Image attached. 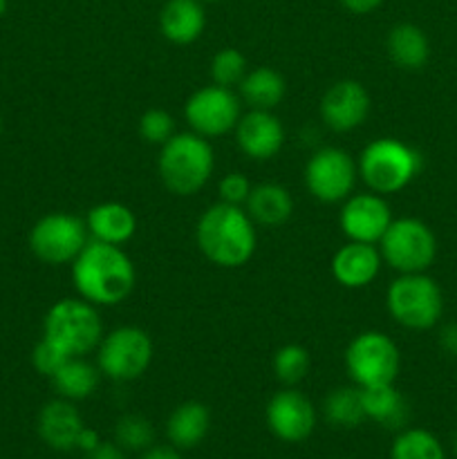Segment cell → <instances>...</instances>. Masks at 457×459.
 Instances as JSON below:
<instances>
[{
	"mask_svg": "<svg viewBox=\"0 0 457 459\" xmlns=\"http://www.w3.org/2000/svg\"><path fill=\"white\" fill-rule=\"evenodd\" d=\"M72 281L81 299L97 307H112L133 294L137 273L121 247L90 240L72 263Z\"/></svg>",
	"mask_w": 457,
	"mask_h": 459,
	"instance_id": "obj_1",
	"label": "cell"
},
{
	"mask_svg": "<svg viewBox=\"0 0 457 459\" xmlns=\"http://www.w3.org/2000/svg\"><path fill=\"white\" fill-rule=\"evenodd\" d=\"M195 242L206 260L222 269H237L249 263L258 245L255 222L242 206L218 202L197 220Z\"/></svg>",
	"mask_w": 457,
	"mask_h": 459,
	"instance_id": "obj_2",
	"label": "cell"
},
{
	"mask_svg": "<svg viewBox=\"0 0 457 459\" xmlns=\"http://www.w3.org/2000/svg\"><path fill=\"white\" fill-rule=\"evenodd\" d=\"M160 148L157 170L170 193L188 197L206 186L215 169V155L209 139L195 133H175Z\"/></svg>",
	"mask_w": 457,
	"mask_h": 459,
	"instance_id": "obj_3",
	"label": "cell"
},
{
	"mask_svg": "<svg viewBox=\"0 0 457 459\" xmlns=\"http://www.w3.org/2000/svg\"><path fill=\"white\" fill-rule=\"evenodd\" d=\"M357 169L372 193L392 195L417 178L421 155L399 139L381 137L363 148Z\"/></svg>",
	"mask_w": 457,
	"mask_h": 459,
	"instance_id": "obj_4",
	"label": "cell"
},
{
	"mask_svg": "<svg viewBox=\"0 0 457 459\" xmlns=\"http://www.w3.org/2000/svg\"><path fill=\"white\" fill-rule=\"evenodd\" d=\"M43 339L52 341L70 357H85L99 348L103 323L97 305L79 299H61L49 307L43 321Z\"/></svg>",
	"mask_w": 457,
	"mask_h": 459,
	"instance_id": "obj_5",
	"label": "cell"
},
{
	"mask_svg": "<svg viewBox=\"0 0 457 459\" xmlns=\"http://www.w3.org/2000/svg\"><path fill=\"white\" fill-rule=\"evenodd\" d=\"M385 307L394 323L406 330L424 332L439 323L444 294L437 282L424 273H399L385 291Z\"/></svg>",
	"mask_w": 457,
	"mask_h": 459,
	"instance_id": "obj_6",
	"label": "cell"
},
{
	"mask_svg": "<svg viewBox=\"0 0 457 459\" xmlns=\"http://www.w3.org/2000/svg\"><path fill=\"white\" fill-rule=\"evenodd\" d=\"M345 368L358 388L394 384L401 368L397 343L384 332H361L345 350Z\"/></svg>",
	"mask_w": 457,
	"mask_h": 459,
	"instance_id": "obj_7",
	"label": "cell"
},
{
	"mask_svg": "<svg viewBox=\"0 0 457 459\" xmlns=\"http://www.w3.org/2000/svg\"><path fill=\"white\" fill-rule=\"evenodd\" d=\"M381 258L399 273H424L437 255L433 229L417 218L392 220L379 240Z\"/></svg>",
	"mask_w": 457,
	"mask_h": 459,
	"instance_id": "obj_8",
	"label": "cell"
},
{
	"mask_svg": "<svg viewBox=\"0 0 457 459\" xmlns=\"http://www.w3.org/2000/svg\"><path fill=\"white\" fill-rule=\"evenodd\" d=\"M152 361V339L142 327H116L101 339L97 348V366L112 381H134Z\"/></svg>",
	"mask_w": 457,
	"mask_h": 459,
	"instance_id": "obj_9",
	"label": "cell"
},
{
	"mask_svg": "<svg viewBox=\"0 0 457 459\" xmlns=\"http://www.w3.org/2000/svg\"><path fill=\"white\" fill-rule=\"evenodd\" d=\"M90 242L85 220L70 213L43 215L30 231V249L40 263L67 264Z\"/></svg>",
	"mask_w": 457,
	"mask_h": 459,
	"instance_id": "obj_10",
	"label": "cell"
},
{
	"mask_svg": "<svg viewBox=\"0 0 457 459\" xmlns=\"http://www.w3.org/2000/svg\"><path fill=\"white\" fill-rule=\"evenodd\" d=\"M242 101L231 88L222 85H204L186 99L184 119L191 133L200 137H222L236 130L242 117Z\"/></svg>",
	"mask_w": 457,
	"mask_h": 459,
	"instance_id": "obj_11",
	"label": "cell"
},
{
	"mask_svg": "<svg viewBox=\"0 0 457 459\" xmlns=\"http://www.w3.org/2000/svg\"><path fill=\"white\" fill-rule=\"evenodd\" d=\"M357 178V161L343 148H321L309 157L305 166V186L312 193V197L325 204L348 200L352 195Z\"/></svg>",
	"mask_w": 457,
	"mask_h": 459,
	"instance_id": "obj_12",
	"label": "cell"
},
{
	"mask_svg": "<svg viewBox=\"0 0 457 459\" xmlns=\"http://www.w3.org/2000/svg\"><path fill=\"white\" fill-rule=\"evenodd\" d=\"M269 430L276 439L287 444H300L316 429V408L300 390L285 388L273 394L264 411Z\"/></svg>",
	"mask_w": 457,
	"mask_h": 459,
	"instance_id": "obj_13",
	"label": "cell"
},
{
	"mask_svg": "<svg viewBox=\"0 0 457 459\" xmlns=\"http://www.w3.org/2000/svg\"><path fill=\"white\" fill-rule=\"evenodd\" d=\"M392 211L379 193H354L343 202L339 224L345 238L352 242L376 245L392 222Z\"/></svg>",
	"mask_w": 457,
	"mask_h": 459,
	"instance_id": "obj_14",
	"label": "cell"
},
{
	"mask_svg": "<svg viewBox=\"0 0 457 459\" xmlns=\"http://www.w3.org/2000/svg\"><path fill=\"white\" fill-rule=\"evenodd\" d=\"M370 94L358 81L345 79L332 85L321 99V117L327 128L336 133H349V130L363 126L370 115Z\"/></svg>",
	"mask_w": 457,
	"mask_h": 459,
	"instance_id": "obj_15",
	"label": "cell"
},
{
	"mask_svg": "<svg viewBox=\"0 0 457 459\" xmlns=\"http://www.w3.org/2000/svg\"><path fill=\"white\" fill-rule=\"evenodd\" d=\"M237 148L254 161H267L285 146V128L272 110H249L236 126Z\"/></svg>",
	"mask_w": 457,
	"mask_h": 459,
	"instance_id": "obj_16",
	"label": "cell"
},
{
	"mask_svg": "<svg viewBox=\"0 0 457 459\" xmlns=\"http://www.w3.org/2000/svg\"><path fill=\"white\" fill-rule=\"evenodd\" d=\"M381 264H384V258H381L379 247L348 240V245L341 247L332 258V276L348 290H363L376 281Z\"/></svg>",
	"mask_w": 457,
	"mask_h": 459,
	"instance_id": "obj_17",
	"label": "cell"
},
{
	"mask_svg": "<svg viewBox=\"0 0 457 459\" xmlns=\"http://www.w3.org/2000/svg\"><path fill=\"white\" fill-rule=\"evenodd\" d=\"M83 429V420H81L74 402H67V399L58 397L45 403L39 415L40 439L54 451H74Z\"/></svg>",
	"mask_w": 457,
	"mask_h": 459,
	"instance_id": "obj_18",
	"label": "cell"
},
{
	"mask_svg": "<svg viewBox=\"0 0 457 459\" xmlns=\"http://www.w3.org/2000/svg\"><path fill=\"white\" fill-rule=\"evenodd\" d=\"M206 27L202 0H166L160 12V30L173 45H191Z\"/></svg>",
	"mask_w": 457,
	"mask_h": 459,
	"instance_id": "obj_19",
	"label": "cell"
},
{
	"mask_svg": "<svg viewBox=\"0 0 457 459\" xmlns=\"http://www.w3.org/2000/svg\"><path fill=\"white\" fill-rule=\"evenodd\" d=\"M85 227L92 240L121 247L137 231V218L121 202H103L88 211Z\"/></svg>",
	"mask_w": 457,
	"mask_h": 459,
	"instance_id": "obj_20",
	"label": "cell"
},
{
	"mask_svg": "<svg viewBox=\"0 0 457 459\" xmlns=\"http://www.w3.org/2000/svg\"><path fill=\"white\" fill-rule=\"evenodd\" d=\"M211 430V412L200 402H184L166 421V437L177 451L195 448Z\"/></svg>",
	"mask_w": 457,
	"mask_h": 459,
	"instance_id": "obj_21",
	"label": "cell"
},
{
	"mask_svg": "<svg viewBox=\"0 0 457 459\" xmlns=\"http://www.w3.org/2000/svg\"><path fill=\"white\" fill-rule=\"evenodd\" d=\"M245 211L249 218L260 227H280L291 218L294 211V200H291L289 191L280 184H258L251 188L249 200H246Z\"/></svg>",
	"mask_w": 457,
	"mask_h": 459,
	"instance_id": "obj_22",
	"label": "cell"
},
{
	"mask_svg": "<svg viewBox=\"0 0 457 459\" xmlns=\"http://www.w3.org/2000/svg\"><path fill=\"white\" fill-rule=\"evenodd\" d=\"M390 58L403 70H421L430 58L428 36L415 22H399L385 40Z\"/></svg>",
	"mask_w": 457,
	"mask_h": 459,
	"instance_id": "obj_23",
	"label": "cell"
},
{
	"mask_svg": "<svg viewBox=\"0 0 457 459\" xmlns=\"http://www.w3.org/2000/svg\"><path fill=\"white\" fill-rule=\"evenodd\" d=\"M237 90V97L249 106V110H273L285 99L287 85L280 72L273 67H255L246 72Z\"/></svg>",
	"mask_w": 457,
	"mask_h": 459,
	"instance_id": "obj_24",
	"label": "cell"
},
{
	"mask_svg": "<svg viewBox=\"0 0 457 459\" xmlns=\"http://www.w3.org/2000/svg\"><path fill=\"white\" fill-rule=\"evenodd\" d=\"M361 397L363 408H366V420H372L375 424L392 430L406 426V399H403V394L394 388V384L361 388Z\"/></svg>",
	"mask_w": 457,
	"mask_h": 459,
	"instance_id": "obj_25",
	"label": "cell"
},
{
	"mask_svg": "<svg viewBox=\"0 0 457 459\" xmlns=\"http://www.w3.org/2000/svg\"><path fill=\"white\" fill-rule=\"evenodd\" d=\"M99 379H101L99 366H92L83 357H70L52 377V384L61 399L81 402L97 393Z\"/></svg>",
	"mask_w": 457,
	"mask_h": 459,
	"instance_id": "obj_26",
	"label": "cell"
},
{
	"mask_svg": "<svg viewBox=\"0 0 457 459\" xmlns=\"http://www.w3.org/2000/svg\"><path fill=\"white\" fill-rule=\"evenodd\" d=\"M323 415L332 426L339 429H357L366 421V408H363L361 388L358 385H345V388L332 390L323 403Z\"/></svg>",
	"mask_w": 457,
	"mask_h": 459,
	"instance_id": "obj_27",
	"label": "cell"
},
{
	"mask_svg": "<svg viewBox=\"0 0 457 459\" xmlns=\"http://www.w3.org/2000/svg\"><path fill=\"white\" fill-rule=\"evenodd\" d=\"M390 459H448L442 442L426 429H403L390 446Z\"/></svg>",
	"mask_w": 457,
	"mask_h": 459,
	"instance_id": "obj_28",
	"label": "cell"
},
{
	"mask_svg": "<svg viewBox=\"0 0 457 459\" xmlns=\"http://www.w3.org/2000/svg\"><path fill=\"white\" fill-rule=\"evenodd\" d=\"M115 444L125 453H143L155 446V429L143 415H124L115 424Z\"/></svg>",
	"mask_w": 457,
	"mask_h": 459,
	"instance_id": "obj_29",
	"label": "cell"
},
{
	"mask_svg": "<svg viewBox=\"0 0 457 459\" xmlns=\"http://www.w3.org/2000/svg\"><path fill=\"white\" fill-rule=\"evenodd\" d=\"M309 352L300 345H282L273 357V375L287 388H294L307 377Z\"/></svg>",
	"mask_w": 457,
	"mask_h": 459,
	"instance_id": "obj_30",
	"label": "cell"
},
{
	"mask_svg": "<svg viewBox=\"0 0 457 459\" xmlns=\"http://www.w3.org/2000/svg\"><path fill=\"white\" fill-rule=\"evenodd\" d=\"M246 72V56L236 48L220 49L211 61V79L222 88H237Z\"/></svg>",
	"mask_w": 457,
	"mask_h": 459,
	"instance_id": "obj_31",
	"label": "cell"
},
{
	"mask_svg": "<svg viewBox=\"0 0 457 459\" xmlns=\"http://www.w3.org/2000/svg\"><path fill=\"white\" fill-rule=\"evenodd\" d=\"M139 133L152 146H164L175 134V119L161 108L146 110L139 119Z\"/></svg>",
	"mask_w": 457,
	"mask_h": 459,
	"instance_id": "obj_32",
	"label": "cell"
},
{
	"mask_svg": "<svg viewBox=\"0 0 457 459\" xmlns=\"http://www.w3.org/2000/svg\"><path fill=\"white\" fill-rule=\"evenodd\" d=\"M67 359H70V354L63 352L56 343H52V341L47 339H40L39 343H36L34 352H31V363H34L36 372H40L43 377H49V379L56 375L58 368H61Z\"/></svg>",
	"mask_w": 457,
	"mask_h": 459,
	"instance_id": "obj_33",
	"label": "cell"
},
{
	"mask_svg": "<svg viewBox=\"0 0 457 459\" xmlns=\"http://www.w3.org/2000/svg\"><path fill=\"white\" fill-rule=\"evenodd\" d=\"M251 188L254 186H251L249 179H246L242 173L224 175L218 184L220 202H224V204H233V206H245L246 200H249Z\"/></svg>",
	"mask_w": 457,
	"mask_h": 459,
	"instance_id": "obj_34",
	"label": "cell"
},
{
	"mask_svg": "<svg viewBox=\"0 0 457 459\" xmlns=\"http://www.w3.org/2000/svg\"><path fill=\"white\" fill-rule=\"evenodd\" d=\"M85 459H125V451L115 442H99L92 451L85 453Z\"/></svg>",
	"mask_w": 457,
	"mask_h": 459,
	"instance_id": "obj_35",
	"label": "cell"
},
{
	"mask_svg": "<svg viewBox=\"0 0 457 459\" xmlns=\"http://www.w3.org/2000/svg\"><path fill=\"white\" fill-rule=\"evenodd\" d=\"M439 348L448 354V357L457 359V321L446 323L439 332Z\"/></svg>",
	"mask_w": 457,
	"mask_h": 459,
	"instance_id": "obj_36",
	"label": "cell"
},
{
	"mask_svg": "<svg viewBox=\"0 0 457 459\" xmlns=\"http://www.w3.org/2000/svg\"><path fill=\"white\" fill-rule=\"evenodd\" d=\"M343 7L352 13H370L375 12L376 7H381L384 0H341Z\"/></svg>",
	"mask_w": 457,
	"mask_h": 459,
	"instance_id": "obj_37",
	"label": "cell"
},
{
	"mask_svg": "<svg viewBox=\"0 0 457 459\" xmlns=\"http://www.w3.org/2000/svg\"><path fill=\"white\" fill-rule=\"evenodd\" d=\"M139 459H182V455L175 446H151Z\"/></svg>",
	"mask_w": 457,
	"mask_h": 459,
	"instance_id": "obj_38",
	"label": "cell"
},
{
	"mask_svg": "<svg viewBox=\"0 0 457 459\" xmlns=\"http://www.w3.org/2000/svg\"><path fill=\"white\" fill-rule=\"evenodd\" d=\"M99 442H101V439H99L97 430H92V429H88V426H85L83 433H81V437H79V444H76V448H79V451H83V453H90L94 446H97Z\"/></svg>",
	"mask_w": 457,
	"mask_h": 459,
	"instance_id": "obj_39",
	"label": "cell"
},
{
	"mask_svg": "<svg viewBox=\"0 0 457 459\" xmlns=\"http://www.w3.org/2000/svg\"><path fill=\"white\" fill-rule=\"evenodd\" d=\"M4 12H7V0H0V18L4 16Z\"/></svg>",
	"mask_w": 457,
	"mask_h": 459,
	"instance_id": "obj_40",
	"label": "cell"
},
{
	"mask_svg": "<svg viewBox=\"0 0 457 459\" xmlns=\"http://www.w3.org/2000/svg\"><path fill=\"white\" fill-rule=\"evenodd\" d=\"M202 3H222V0H202Z\"/></svg>",
	"mask_w": 457,
	"mask_h": 459,
	"instance_id": "obj_41",
	"label": "cell"
},
{
	"mask_svg": "<svg viewBox=\"0 0 457 459\" xmlns=\"http://www.w3.org/2000/svg\"><path fill=\"white\" fill-rule=\"evenodd\" d=\"M455 448H457V430H455Z\"/></svg>",
	"mask_w": 457,
	"mask_h": 459,
	"instance_id": "obj_42",
	"label": "cell"
},
{
	"mask_svg": "<svg viewBox=\"0 0 457 459\" xmlns=\"http://www.w3.org/2000/svg\"><path fill=\"white\" fill-rule=\"evenodd\" d=\"M0 128H3V119H0Z\"/></svg>",
	"mask_w": 457,
	"mask_h": 459,
	"instance_id": "obj_43",
	"label": "cell"
}]
</instances>
